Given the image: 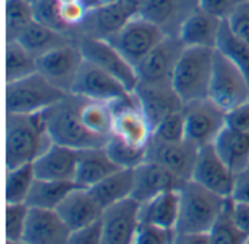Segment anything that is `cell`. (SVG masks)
I'll use <instances>...</instances> for the list:
<instances>
[{"instance_id": "cell-1", "label": "cell", "mask_w": 249, "mask_h": 244, "mask_svg": "<svg viewBox=\"0 0 249 244\" xmlns=\"http://www.w3.org/2000/svg\"><path fill=\"white\" fill-rule=\"evenodd\" d=\"M4 139L6 170L34 163L53 145L44 111L35 114L6 113Z\"/></svg>"}, {"instance_id": "cell-2", "label": "cell", "mask_w": 249, "mask_h": 244, "mask_svg": "<svg viewBox=\"0 0 249 244\" xmlns=\"http://www.w3.org/2000/svg\"><path fill=\"white\" fill-rule=\"evenodd\" d=\"M86 98L74 94H67L60 102L45 110L47 130L53 143L67 146L76 151L104 148L108 142L107 138L93 135L86 129L82 122L80 110Z\"/></svg>"}, {"instance_id": "cell-3", "label": "cell", "mask_w": 249, "mask_h": 244, "mask_svg": "<svg viewBox=\"0 0 249 244\" xmlns=\"http://www.w3.org/2000/svg\"><path fill=\"white\" fill-rule=\"evenodd\" d=\"M179 217L175 231L209 234L225 209L228 198L219 196L194 180L179 187Z\"/></svg>"}, {"instance_id": "cell-4", "label": "cell", "mask_w": 249, "mask_h": 244, "mask_svg": "<svg viewBox=\"0 0 249 244\" xmlns=\"http://www.w3.org/2000/svg\"><path fill=\"white\" fill-rule=\"evenodd\" d=\"M214 48L185 47L172 78V86L182 102L209 98L213 73Z\"/></svg>"}, {"instance_id": "cell-5", "label": "cell", "mask_w": 249, "mask_h": 244, "mask_svg": "<svg viewBox=\"0 0 249 244\" xmlns=\"http://www.w3.org/2000/svg\"><path fill=\"white\" fill-rule=\"evenodd\" d=\"M66 95V92H63L61 89L50 83L42 75L35 72L23 79L6 83V113H42L60 102Z\"/></svg>"}, {"instance_id": "cell-6", "label": "cell", "mask_w": 249, "mask_h": 244, "mask_svg": "<svg viewBox=\"0 0 249 244\" xmlns=\"http://www.w3.org/2000/svg\"><path fill=\"white\" fill-rule=\"evenodd\" d=\"M166 35L155 22L137 13L107 41L136 69Z\"/></svg>"}, {"instance_id": "cell-7", "label": "cell", "mask_w": 249, "mask_h": 244, "mask_svg": "<svg viewBox=\"0 0 249 244\" xmlns=\"http://www.w3.org/2000/svg\"><path fill=\"white\" fill-rule=\"evenodd\" d=\"M209 98L226 113L249 102V82L245 75L216 50Z\"/></svg>"}, {"instance_id": "cell-8", "label": "cell", "mask_w": 249, "mask_h": 244, "mask_svg": "<svg viewBox=\"0 0 249 244\" xmlns=\"http://www.w3.org/2000/svg\"><path fill=\"white\" fill-rule=\"evenodd\" d=\"M185 138L198 148L212 145L226 126V111L210 98L185 102L182 107Z\"/></svg>"}, {"instance_id": "cell-9", "label": "cell", "mask_w": 249, "mask_h": 244, "mask_svg": "<svg viewBox=\"0 0 249 244\" xmlns=\"http://www.w3.org/2000/svg\"><path fill=\"white\" fill-rule=\"evenodd\" d=\"M70 94L79 95L89 101H101L108 104L134 100V94L130 92L117 78L88 60H83Z\"/></svg>"}, {"instance_id": "cell-10", "label": "cell", "mask_w": 249, "mask_h": 244, "mask_svg": "<svg viewBox=\"0 0 249 244\" xmlns=\"http://www.w3.org/2000/svg\"><path fill=\"white\" fill-rule=\"evenodd\" d=\"M77 45L83 59L117 78L130 92H134L139 76L136 69L107 41L92 37H79Z\"/></svg>"}, {"instance_id": "cell-11", "label": "cell", "mask_w": 249, "mask_h": 244, "mask_svg": "<svg viewBox=\"0 0 249 244\" xmlns=\"http://www.w3.org/2000/svg\"><path fill=\"white\" fill-rule=\"evenodd\" d=\"M185 50L178 35H166L136 67L139 82L172 85L177 63Z\"/></svg>"}, {"instance_id": "cell-12", "label": "cell", "mask_w": 249, "mask_h": 244, "mask_svg": "<svg viewBox=\"0 0 249 244\" xmlns=\"http://www.w3.org/2000/svg\"><path fill=\"white\" fill-rule=\"evenodd\" d=\"M198 149L200 148L188 139L181 142H163L152 138L146 146V161L162 165L181 182H188L193 179Z\"/></svg>"}, {"instance_id": "cell-13", "label": "cell", "mask_w": 249, "mask_h": 244, "mask_svg": "<svg viewBox=\"0 0 249 244\" xmlns=\"http://www.w3.org/2000/svg\"><path fill=\"white\" fill-rule=\"evenodd\" d=\"M83 60L79 45L69 44L39 56L36 72L63 92L70 94Z\"/></svg>"}, {"instance_id": "cell-14", "label": "cell", "mask_w": 249, "mask_h": 244, "mask_svg": "<svg viewBox=\"0 0 249 244\" xmlns=\"http://www.w3.org/2000/svg\"><path fill=\"white\" fill-rule=\"evenodd\" d=\"M140 205L127 199L107 208L101 218V244H134Z\"/></svg>"}, {"instance_id": "cell-15", "label": "cell", "mask_w": 249, "mask_h": 244, "mask_svg": "<svg viewBox=\"0 0 249 244\" xmlns=\"http://www.w3.org/2000/svg\"><path fill=\"white\" fill-rule=\"evenodd\" d=\"M236 174L223 163L216 152L213 143L201 146L198 149L197 163L194 167L193 179L206 189L214 192L219 196L231 198L235 186Z\"/></svg>"}, {"instance_id": "cell-16", "label": "cell", "mask_w": 249, "mask_h": 244, "mask_svg": "<svg viewBox=\"0 0 249 244\" xmlns=\"http://www.w3.org/2000/svg\"><path fill=\"white\" fill-rule=\"evenodd\" d=\"M133 94L153 129L165 117L172 113L181 111L184 107L182 100L178 97L172 85L139 82Z\"/></svg>"}, {"instance_id": "cell-17", "label": "cell", "mask_w": 249, "mask_h": 244, "mask_svg": "<svg viewBox=\"0 0 249 244\" xmlns=\"http://www.w3.org/2000/svg\"><path fill=\"white\" fill-rule=\"evenodd\" d=\"M112 110V135L134 146L146 148L153 136V127L139 107L136 97L131 101L114 102Z\"/></svg>"}, {"instance_id": "cell-18", "label": "cell", "mask_w": 249, "mask_h": 244, "mask_svg": "<svg viewBox=\"0 0 249 244\" xmlns=\"http://www.w3.org/2000/svg\"><path fill=\"white\" fill-rule=\"evenodd\" d=\"M137 13L139 10L127 0H117L108 6L89 10L86 19L77 29H80V37L107 40L120 31Z\"/></svg>"}, {"instance_id": "cell-19", "label": "cell", "mask_w": 249, "mask_h": 244, "mask_svg": "<svg viewBox=\"0 0 249 244\" xmlns=\"http://www.w3.org/2000/svg\"><path fill=\"white\" fill-rule=\"evenodd\" d=\"M70 228L53 209L29 208L23 244H67L70 239Z\"/></svg>"}, {"instance_id": "cell-20", "label": "cell", "mask_w": 249, "mask_h": 244, "mask_svg": "<svg viewBox=\"0 0 249 244\" xmlns=\"http://www.w3.org/2000/svg\"><path fill=\"white\" fill-rule=\"evenodd\" d=\"M57 214L70 228L77 231L101 221L104 208L98 203L89 189H73L57 206Z\"/></svg>"}, {"instance_id": "cell-21", "label": "cell", "mask_w": 249, "mask_h": 244, "mask_svg": "<svg viewBox=\"0 0 249 244\" xmlns=\"http://www.w3.org/2000/svg\"><path fill=\"white\" fill-rule=\"evenodd\" d=\"M182 183L184 182L162 165L144 161L134 168V189L131 199H134L139 205H143L163 192L179 190Z\"/></svg>"}, {"instance_id": "cell-22", "label": "cell", "mask_w": 249, "mask_h": 244, "mask_svg": "<svg viewBox=\"0 0 249 244\" xmlns=\"http://www.w3.org/2000/svg\"><path fill=\"white\" fill-rule=\"evenodd\" d=\"M77 165V151L53 143L34 163L35 179L53 182H73Z\"/></svg>"}, {"instance_id": "cell-23", "label": "cell", "mask_w": 249, "mask_h": 244, "mask_svg": "<svg viewBox=\"0 0 249 244\" xmlns=\"http://www.w3.org/2000/svg\"><path fill=\"white\" fill-rule=\"evenodd\" d=\"M198 7V0H146L140 15L155 22L168 35H178L187 16Z\"/></svg>"}, {"instance_id": "cell-24", "label": "cell", "mask_w": 249, "mask_h": 244, "mask_svg": "<svg viewBox=\"0 0 249 244\" xmlns=\"http://www.w3.org/2000/svg\"><path fill=\"white\" fill-rule=\"evenodd\" d=\"M222 22V19L197 7L182 22L178 37L185 47H204L216 50Z\"/></svg>"}, {"instance_id": "cell-25", "label": "cell", "mask_w": 249, "mask_h": 244, "mask_svg": "<svg viewBox=\"0 0 249 244\" xmlns=\"http://www.w3.org/2000/svg\"><path fill=\"white\" fill-rule=\"evenodd\" d=\"M121 170L104 148H90L77 151V165L74 184L80 189H90L108 176Z\"/></svg>"}, {"instance_id": "cell-26", "label": "cell", "mask_w": 249, "mask_h": 244, "mask_svg": "<svg viewBox=\"0 0 249 244\" xmlns=\"http://www.w3.org/2000/svg\"><path fill=\"white\" fill-rule=\"evenodd\" d=\"M179 217V192H163L146 203L140 205V223L160 227L165 230H175Z\"/></svg>"}, {"instance_id": "cell-27", "label": "cell", "mask_w": 249, "mask_h": 244, "mask_svg": "<svg viewBox=\"0 0 249 244\" xmlns=\"http://www.w3.org/2000/svg\"><path fill=\"white\" fill-rule=\"evenodd\" d=\"M13 41H18L19 44H22L35 59L55 48H60L69 44H77V40L73 35L58 32L55 29H51L48 26L38 23L36 20L28 25Z\"/></svg>"}, {"instance_id": "cell-28", "label": "cell", "mask_w": 249, "mask_h": 244, "mask_svg": "<svg viewBox=\"0 0 249 244\" xmlns=\"http://www.w3.org/2000/svg\"><path fill=\"white\" fill-rule=\"evenodd\" d=\"M213 146L235 174L249 168V135L225 126L213 142Z\"/></svg>"}, {"instance_id": "cell-29", "label": "cell", "mask_w": 249, "mask_h": 244, "mask_svg": "<svg viewBox=\"0 0 249 244\" xmlns=\"http://www.w3.org/2000/svg\"><path fill=\"white\" fill-rule=\"evenodd\" d=\"M134 189V170L121 168L114 174L108 176L93 187H90V193L98 201V203L104 208V211L115 203L127 201L131 198Z\"/></svg>"}, {"instance_id": "cell-30", "label": "cell", "mask_w": 249, "mask_h": 244, "mask_svg": "<svg viewBox=\"0 0 249 244\" xmlns=\"http://www.w3.org/2000/svg\"><path fill=\"white\" fill-rule=\"evenodd\" d=\"M76 187L77 186L73 182H53L35 179L25 203L29 208L55 211L57 206L64 201V198Z\"/></svg>"}, {"instance_id": "cell-31", "label": "cell", "mask_w": 249, "mask_h": 244, "mask_svg": "<svg viewBox=\"0 0 249 244\" xmlns=\"http://www.w3.org/2000/svg\"><path fill=\"white\" fill-rule=\"evenodd\" d=\"M216 50L231 60L249 82V44L232 31L228 20L222 22Z\"/></svg>"}, {"instance_id": "cell-32", "label": "cell", "mask_w": 249, "mask_h": 244, "mask_svg": "<svg viewBox=\"0 0 249 244\" xmlns=\"http://www.w3.org/2000/svg\"><path fill=\"white\" fill-rule=\"evenodd\" d=\"M80 117L86 129L93 135L107 139L112 135V122H114L112 104L86 100L85 104L82 105Z\"/></svg>"}, {"instance_id": "cell-33", "label": "cell", "mask_w": 249, "mask_h": 244, "mask_svg": "<svg viewBox=\"0 0 249 244\" xmlns=\"http://www.w3.org/2000/svg\"><path fill=\"white\" fill-rule=\"evenodd\" d=\"M6 83L36 72V59L18 41H6Z\"/></svg>"}, {"instance_id": "cell-34", "label": "cell", "mask_w": 249, "mask_h": 244, "mask_svg": "<svg viewBox=\"0 0 249 244\" xmlns=\"http://www.w3.org/2000/svg\"><path fill=\"white\" fill-rule=\"evenodd\" d=\"M35 173L32 163L6 170L4 198L6 203H25L34 184Z\"/></svg>"}, {"instance_id": "cell-35", "label": "cell", "mask_w": 249, "mask_h": 244, "mask_svg": "<svg viewBox=\"0 0 249 244\" xmlns=\"http://www.w3.org/2000/svg\"><path fill=\"white\" fill-rule=\"evenodd\" d=\"M233 201L228 198L223 212L209 233L210 244H248V237L241 231L233 220Z\"/></svg>"}, {"instance_id": "cell-36", "label": "cell", "mask_w": 249, "mask_h": 244, "mask_svg": "<svg viewBox=\"0 0 249 244\" xmlns=\"http://www.w3.org/2000/svg\"><path fill=\"white\" fill-rule=\"evenodd\" d=\"M105 151L120 168L134 170L146 161V148L134 146L115 135L109 136Z\"/></svg>"}, {"instance_id": "cell-37", "label": "cell", "mask_w": 249, "mask_h": 244, "mask_svg": "<svg viewBox=\"0 0 249 244\" xmlns=\"http://www.w3.org/2000/svg\"><path fill=\"white\" fill-rule=\"evenodd\" d=\"M32 3L26 0H6V41H13L34 22Z\"/></svg>"}, {"instance_id": "cell-38", "label": "cell", "mask_w": 249, "mask_h": 244, "mask_svg": "<svg viewBox=\"0 0 249 244\" xmlns=\"http://www.w3.org/2000/svg\"><path fill=\"white\" fill-rule=\"evenodd\" d=\"M34 19L51 29L73 35V31L61 18V3L58 0H36L32 3ZM74 37V35H73Z\"/></svg>"}, {"instance_id": "cell-39", "label": "cell", "mask_w": 249, "mask_h": 244, "mask_svg": "<svg viewBox=\"0 0 249 244\" xmlns=\"http://www.w3.org/2000/svg\"><path fill=\"white\" fill-rule=\"evenodd\" d=\"M29 214V206L26 203H6L4 211V228L6 240L13 243H20Z\"/></svg>"}, {"instance_id": "cell-40", "label": "cell", "mask_w": 249, "mask_h": 244, "mask_svg": "<svg viewBox=\"0 0 249 244\" xmlns=\"http://www.w3.org/2000/svg\"><path fill=\"white\" fill-rule=\"evenodd\" d=\"M158 141L163 142H181L185 141V120L182 110L169 114L165 117L155 129H153V136Z\"/></svg>"}, {"instance_id": "cell-41", "label": "cell", "mask_w": 249, "mask_h": 244, "mask_svg": "<svg viewBox=\"0 0 249 244\" xmlns=\"http://www.w3.org/2000/svg\"><path fill=\"white\" fill-rule=\"evenodd\" d=\"M175 230H165L150 224L140 223L134 244H172Z\"/></svg>"}, {"instance_id": "cell-42", "label": "cell", "mask_w": 249, "mask_h": 244, "mask_svg": "<svg viewBox=\"0 0 249 244\" xmlns=\"http://www.w3.org/2000/svg\"><path fill=\"white\" fill-rule=\"evenodd\" d=\"M242 1L244 0H198V7L222 20H228Z\"/></svg>"}, {"instance_id": "cell-43", "label": "cell", "mask_w": 249, "mask_h": 244, "mask_svg": "<svg viewBox=\"0 0 249 244\" xmlns=\"http://www.w3.org/2000/svg\"><path fill=\"white\" fill-rule=\"evenodd\" d=\"M232 31L249 44V0H244L228 19Z\"/></svg>"}, {"instance_id": "cell-44", "label": "cell", "mask_w": 249, "mask_h": 244, "mask_svg": "<svg viewBox=\"0 0 249 244\" xmlns=\"http://www.w3.org/2000/svg\"><path fill=\"white\" fill-rule=\"evenodd\" d=\"M88 13H89V9L86 7L83 1H73V3L61 4V18L71 29L79 28L86 19Z\"/></svg>"}, {"instance_id": "cell-45", "label": "cell", "mask_w": 249, "mask_h": 244, "mask_svg": "<svg viewBox=\"0 0 249 244\" xmlns=\"http://www.w3.org/2000/svg\"><path fill=\"white\" fill-rule=\"evenodd\" d=\"M226 126L241 133L249 135V102L228 111Z\"/></svg>"}, {"instance_id": "cell-46", "label": "cell", "mask_w": 249, "mask_h": 244, "mask_svg": "<svg viewBox=\"0 0 249 244\" xmlns=\"http://www.w3.org/2000/svg\"><path fill=\"white\" fill-rule=\"evenodd\" d=\"M67 244H101V221L86 228L71 231Z\"/></svg>"}, {"instance_id": "cell-47", "label": "cell", "mask_w": 249, "mask_h": 244, "mask_svg": "<svg viewBox=\"0 0 249 244\" xmlns=\"http://www.w3.org/2000/svg\"><path fill=\"white\" fill-rule=\"evenodd\" d=\"M233 202L249 205V168L236 174L232 196Z\"/></svg>"}, {"instance_id": "cell-48", "label": "cell", "mask_w": 249, "mask_h": 244, "mask_svg": "<svg viewBox=\"0 0 249 244\" xmlns=\"http://www.w3.org/2000/svg\"><path fill=\"white\" fill-rule=\"evenodd\" d=\"M233 201V199H232ZM233 220L249 240V205L233 202Z\"/></svg>"}, {"instance_id": "cell-49", "label": "cell", "mask_w": 249, "mask_h": 244, "mask_svg": "<svg viewBox=\"0 0 249 244\" xmlns=\"http://www.w3.org/2000/svg\"><path fill=\"white\" fill-rule=\"evenodd\" d=\"M172 244H210V237H209V234L178 233V231H175Z\"/></svg>"}, {"instance_id": "cell-50", "label": "cell", "mask_w": 249, "mask_h": 244, "mask_svg": "<svg viewBox=\"0 0 249 244\" xmlns=\"http://www.w3.org/2000/svg\"><path fill=\"white\" fill-rule=\"evenodd\" d=\"M82 1L86 4L89 10H92V9H98V7H104L111 3H115L117 0H82Z\"/></svg>"}, {"instance_id": "cell-51", "label": "cell", "mask_w": 249, "mask_h": 244, "mask_svg": "<svg viewBox=\"0 0 249 244\" xmlns=\"http://www.w3.org/2000/svg\"><path fill=\"white\" fill-rule=\"evenodd\" d=\"M61 4H66V3H73V1H82V0H58Z\"/></svg>"}, {"instance_id": "cell-52", "label": "cell", "mask_w": 249, "mask_h": 244, "mask_svg": "<svg viewBox=\"0 0 249 244\" xmlns=\"http://www.w3.org/2000/svg\"><path fill=\"white\" fill-rule=\"evenodd\" d=\"M6 244H19V243H13V242H7V240H6Z\"/></svg>"}, {"instance_id": "cell-53", "label": "cell", "mask_w": 249, "mask_h": 244, "mask_svg": "<svg viewBox=\"0 0 249 244\" xmlns=\"http://www.w3.org/2000/svg\"><path fill=\"white\" fill-rule=\"evenodd\" d=\"M26 1H29V3H34V1H36V0H26Z\"/></svg>"}, {"instance_id": "cell-54", "label": "cell", "mask_w": 249, "mask_h": 244, "mask_svg": "<svg viewBox=\"0 0 249 244\" xmlns=\"http://www.w3.org/2000/svg\"><path fill=\"white\" fill-rule=\"evenodd\" d=\"M19 244H23V243H19Z\"/></svg>"}, {"instance_id": "cell-55", "label": "cell", "mask_w": 249, "mask_h": 244, "mask_svg": "<svg viewBox=\"0 0 249 244\" xmlns=\"http://www.w3.org/2000/svg\"><path fill=\"white\" fill-rule=\"evenodd\" d=\"M248 244H249V242H248Z\"/></svg>"}]
</instances>
